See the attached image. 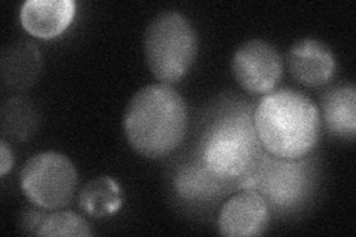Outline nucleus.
I'll list each match as a JSON object with an SVG mask.
<instances>
[{"mask_svg":"<svg viewBox=\"0 0 356 237\" xmlns=\"http://www.w3.org/2000/svg\"><path fill=\"white\" fill-rule=\"evenodd\" d=\"M187 125L186 101L166 83L140 89L124 115V132L129 145L149 159H161L178 149Z\"/></svg>","mask_w":356,"mask_h":237,"instance_id":"1","label":"nucleus"},{"mask_svg":"<svg viewBox=\"0 0 356 237\" xmlns=\"http://www.w3.org/2000/svg\"><path fill=\"white\" fill-rule=\"evenodd\" d=\"M252 117L259 142L273 157L303 159L319 140V110L314 101L294 89L266 94Z\"/></svg>","mask_w":356,"mask_h":237,"instance_id":"2","label":"nucleus"},{"mask_svg":"<svg viewBox=\"0 0 356 237\" xmlns=\"http://www.w3.org/2000/svg\"><path fill=\"white\" fill-rule=\"evenodd\" d=\"M197 33L181 13L166 10L149 24L144 55L153 76L163 83L183 79L197 56Z\"/></svg>","mask_w":356,"mask_h":237,"instance_id":"3","label":"nucleus"},{"mask_svg":"<svg viewBox=\"0 0 356 237\" xmlns=\"http://www.w3.org/2000/svg\"><path fill=\"white\" fill-rule=\"evenodd\" d=\"M254 117L248 113H232L214 123L202 144V163L220 179L242 177L257 152Z\"/></svg>","mask_w":356,"mask_h":237,"instance_id":"4","label":"nucleus"},{"mask_svg":"<svg viewBox=\"0 0 356 237\" xmlns=\"http://www.w3.org/2000/svg\"><path fill=\"white\" fill-rule=\"evenodd\" d=\"M19 184L27 199L42 209L69 205L77 187L73 162L58 152H40L31 156L21 169Z\"/></svg>","mask_w":356,"mask_h":237,"instance_id":"5","label":"nucleus"},{"mask_svg":"<svg viewBox=\"0 0 356 237\" xmlns=\"http://www.w3.org/2000/svg\"><path fill=\"white\" fill-rule=\"evenodd\" d=\"M232 73L247 92L266 95L281 82L284 60L273 44L252 39L239 44L233 54Z\"/></svg>","mask_w":356,"mask_h":237,"instance_id":"6","label":"nucleus"},{"mask_svg":"<svg viewBox=\"0 0 356 237\" xmlns=\"http://www.w3.org/2000/svg\"><path fill=\"white\" fill-rule=\"evenodd\" d=\"M298 161L275 157L251 178V187L247 190L257 191L270 205L296 206L306 197L310 187L309 169Z\"/></svg>","mask_w":356,"mask_h":237,"instance_id":"7","label":"nucleus"},{"mask_svg":"<svg viewBox=\"0 0 356 237\" xmlns=\"http://www.w3.org/2000/svg\"><path fill=\"white\" fill-rule=\"evenodd\" d=\"M269 203L254 190L230 197L218 215V230L227 237L261 236L269 227Z\"/></svg>","mask_w":356,"mask_h":237,"instance_id":"8","label":"nucleus"},{"mask_svg":"<svg viewBox=\"0 0 356 237\" xmlns=\"http://www.w3.org/2000/svg\"><path fill=\"white\" fill-rule=\"evenodd\" d=\"M286 64L296 81L309 88L327 85L337 72L336 55L316 39L296 42L288 52Z\"/></svg>","mask_w":356,"mask_h":237,"instance_id":"9","label":"nucleus"},{"mask_svg":"<svg viewBox=\"0 0 356 237\" xmlns=\"http://www.w3.org/2000/svg\"><path fill=\"white\" fill-rule=\"evenodd\" d=\"M74 0H29L21 6V24L31 36L54 39L72 24Z\"/></svg>","mask_w":356,"mask_h":237,"instance_id":"10","label":"nucleus"},{"mask_svg":"<svg viewBox=\"0 0 356 237\" xmlns=\"http://www.w3.org/2000/svg\"><path fill=\"white\" fill-rule=\"evenodd\" d=\"M322 119L331 133L344 140L356 135V89L352 83L339 85L324 94L321 101Z\"/></svg>","mask_w":356,"mask_h":237,"instance_id":"11","label":"nucleus"},{"mask_svg":"<svg viewBox=\"0 0 356 237\" xmlns=\"http://www.w3.org/2000/svg\"><path fill=\"white\" fill-rule=\"evenodd\" d=\"M42 70V54L35 43L17 42L2 52L3 82L15 89H26L38 81Z\"/></svg>","mask_w":356,"mask_h":237,"instance_id":"12","label":"nucleus"},{"mask_svg":"<svg viewBox=\"0 0 356 237\" xmlns=\"http://www.w3.org/2000/svg\"><path fill=\"white\" fill-rule=\"evenodd\" d=\"M124 205V190L115 178L97 177L88 181L79 195V208L95 218L115 215Z\"/></svg>","mask_w":356,"mask_h":237,"instance_id":"13","label":"nucleus"},{"mask_svg":"<svg viewBox=\"0 0 356 237\" xmlns=\"http://www.w3.org/2000/svg\"><path fill=\"white\" fill-rule=\"evenodd\" d=\"M218 177L208 171L207 166L202 165H191L183 167L180 174L175 178L177 191L184 199L195 200L208 197L220 187Z\"/></svg>","mask_w":356,"mask_h":237,"instance_id":"14","label":"nucleus"},{"mask_svg":"<svg viewBox=\"0 0 356 237\" xmlns=\"http://www.w3.org/2000/svg\"><path fill=\"white\" fill-rule=\"evenodd\" d=\"M91 227L83 217L72 211H60L47 215L43 220L38 236H91Z\"/></svg>","mask_w":356,"mask_h":237,"instance_id":"15","label":"nucleus"},{"mask_svg":"<svg viewBox=\"0 0 356 237\" xmlns=\"http://www.w3.org/2000/svg\"><path fill=\"white\" fill-rule=\"evenodd\" d=\"M33 106L22 99H10L3 108V129L10 137L26 140L29 133L35 132V120H22V117L36 116Z\"/></svg>","mask_w":356,"mask_h":237,"instance_id":"16","label":"nucleus"},{"mask_svg":"<svg viewBox=\"0 0 356 237\" xmlns=\"http://www.w3.org/2000/svg\"><path fill=\"white\" fill-rule=\"evenodd\" d=\"M44 218H47V213L42 211H27L26 213H22L21 217V227L24 229L26 233L38 234Z\"/></svg>","mask_w":356,"mask_h":237,"instance_id":"17","label":"nucleus"},{"mask_svg":"<svg viewBox=\"0 0 356 237\" xmlns=\"http://www.w3.org/2000/svg\"><path fill=\"white\" fill-rule=\"evenodd\" d=\"M14 166V154L13 150L5 140L0 141V175L5 177Z\"/></svg>","mask_w":356,"mask_h":237,"instance_id":"18","label":"nucleus"}]
</instances>
